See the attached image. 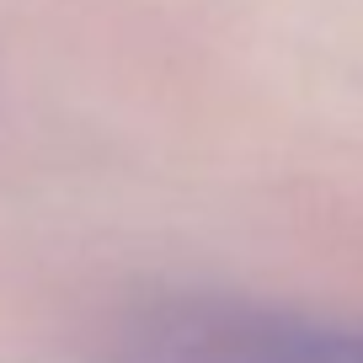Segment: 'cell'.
I'll list each match as a JSON object with an SVG mask.
<instances>
[{"label":"cell","mask_w":363,"mask_h":363,"mask_svg":"<svg viewBox=\"0 0 363 363\" xmlns=\"http://www.w3.org/2000/svg\"><path fill=\"white\" fill-rule=\"evenodd\" d=\"M107 363H363V320L214 289H171L134 299L113 320Z\"/></svg>","instance_id":"6da1fadb"}]
</instances>
